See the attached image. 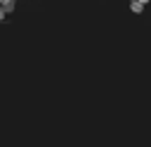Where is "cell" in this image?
Masks as SVG:
<instances>
[{"mask_svg":"<svg viewBox=\"0 0 151 147\" xmlns=\"http://www.w3.org/2000/svg\"><path fill=\"white\" fill-rule=\"evenodd\" d=\"M2 9H5V14H12L14 9H17V0H2V5H0Z\"/></svg>","mask_w":151,"mask_h":147,"instance_id":"cell-1","label":"cell"},{"mask_svg":"<svg viewBox=\"0 0 151 147\" xmlns=\"http://www.w3.org/2000/svg\"><path fill=\"white\" fill-rule=\"evenodd\" d=\"M130 9H132L134 14H142V12H144V2H139V0H130Z\"/></svg>","mask_w":151,"mask_h":147,"instance_id":"cell-2","label":"cell"},{"mask_svg":"<svg viewBox=\"0 0 151 147\" xmlns=\"http://www.w3.org/2000/svg\"><path fill=\"white\" fill-rule=\"evenodd\" d=\"M5 17H7V14H5V9L0 7V21H5Z\"/></svg>","mask_w":151,"mask_h":147,"instance_id":"cell-3","label":"cell"},{"mask_svg":"<svg viewBox=\"0 0 151 147\" xmlns=\"http://www.w3.org/2000/svg\"><path fill=\"white\" fill-rule=\"evenodd\" d=\"M17 2H19V0H17Z\"/></svg>","mask_w":151,"mask_h":147,"instance_id":"cell-4","label":"cell"}]
</instances>
